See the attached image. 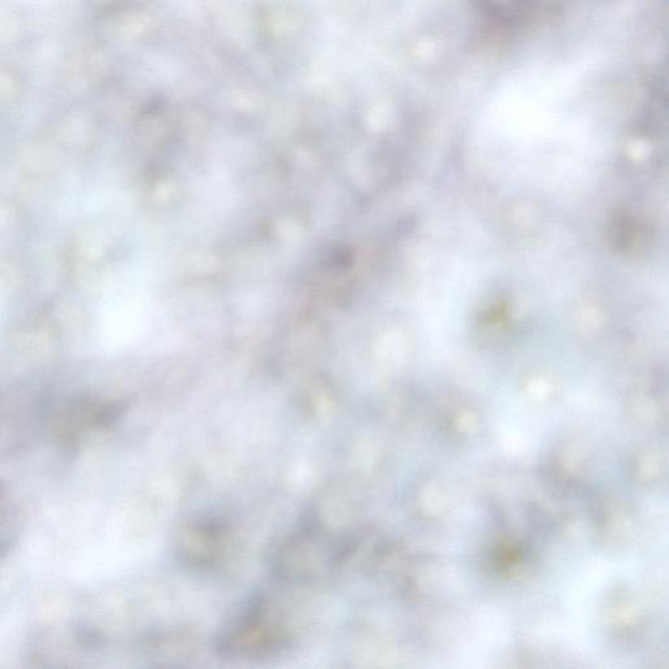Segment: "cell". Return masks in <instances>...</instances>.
Here are the masks:
<instances>
[{
  "label": "cell",
  "instance_id": "6da1fadb",
  "mask_svg": "<svg viewBox=\"0 0 669 669\" xmlns=\"http://www.w3.org/2000/svg\"><path fill=\"white\" fill-rule=\"evenodd\" d=\"M284 634L264 619L263 608L255 607L224 633L221 649L234 654L258 655L283 646Z\"/></svg>",
  "mask_w": 669,
  "mask_h": 669
},
{
  "label": "cell",
  "instance_id": "7a4b0ae2",
  "mask_svg": "<svg viewBox=\"0 0 669 669\" xmlns=\"http://www.w3.org/2000/svg\"><path fill=\"white\" fill-rule=\"evenodd\" d=\"M224 531L215 522H198L186 527L178 540L180 556L186 564L206 566L215 564L223 553Z\"/></svg>",
  "mask_w": 669,
  "mask_h": 669
}]
</instances>
